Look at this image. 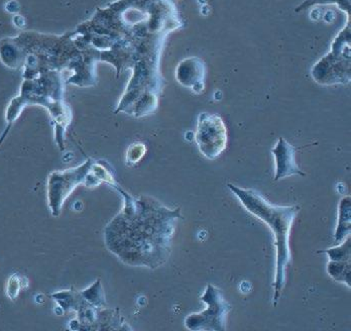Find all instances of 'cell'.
Instances as JSON below:
<instances>
[{
    "label": "cell",
    "mask_w": 351,
    "mask_h": 331,
    "mask_svg": "<svg viewBox=\"0 0 351 331\" xmlns=\"http://www.w3.org/2000/svg\"><path fill=\"white\" fill-rule=\"evenodd\" d=\"M52 298L62 309V312L75 311L76 319L72 323L77 324L75 330H130L119 309L107 307L100 308L90 303L77 290H63L52 294Z\"/></svg>",
    "instance_id": "cell-3"
},
{
    "label": "cell",
    "mask_w": 351,
    "mask_h": 331,
    "mask_svg": "<svg viewBox=\"0 0 351 331\" xmlns=\"http://www.w3.org/2000/svg\"><path fill=\"white\" fill-rule=\"evenodd\" d=\"M29 281L27 277L19 276L18 274L12 275L8 278L6 283V296L12 301H16L18 299L19 292L23 289H27L29 287Z\"/></svg>",
    "instance_id": "cell-11"
},
{
    "label": "cell",
    "mask_w": 351,
    "mask_h": 331,
    "mask_svg": "<svg viewBox=\"0 0 351 331\" xmlns=\"http://www.w3.org/2000/svg\"><path fill=\"white\" fill-rule=\"evenodd\" d=\"M351 230V198L344 196L338 205V219L334 232V241L340 243L350 236Z\"/></svg>",
    "instance_id": "cell-8"
},
{
    "label": "cell",
    "mask_w": 351,
    "mask_h": 331,
    "mask_svg": "<svg viewBox=\"0 0 351 331\" xmlns=\"http://www.w3.org/2000/svg\"><path fill=\"white\" fill-rule=\"evenodd\" d=\"M123 207L104 230L107 249L130 267L160 268L172 253L181 208H170L151 196L126 193Z\"/></svg>",
    "instance_id": "cell-1"
},
{
    "label": "cell",
    "mask_w": 351,
    "mask_h": 331,
    "mask_svg": "<svg viewBox=\"0 0 351 331\" xmlns=\"http://www.w3.org/2000/svg\"><path fill=\"white\" fill-rule=\"evenodd\" d=\"M91 168V161H88L78 168L64 172H53L49 176L47 198L49 208L53 217H60L64 203L77 186L85 183Z\"/></svg>",
    "instance_id": "cell-5"
},
{
    "label": "cell",
    "mask_w": 351,
    "mask_h": 331,
    "mask_svg": "<svg viewBox=\"0 0 351 331\" xmlns=\"http://www.w3.org/2000/svg\"><path fill=\"white\" fill-rule=\"evenodd\" d=\"M228 186L246 210L265 222L273 232L277 253L273 305L274 307H277L286 285L287 270L292 262L290 249L291 230L298 214L300 207L298 205L271 204L256 190L245 189L232 184Z\"/></svg>",
    "instance_id": "cell-2"
},
{
    "label": "cell",
    "mask_w": 351,
    "mask_h": 331,
    "mask_svg": "<svg viewBox=\"0 0 351 331\" xmlns=\"http://www.w3.org/2000/svg\"><path fill=\"white\" fill-rule=\"evenodd\" d=\"M328 256L329 260L336 262H351V241L350 236L341 241L336 247L324 251Z\"/></svg>",
    "instance_id": "cell-10"
},
{
    "label": "cell",
    "mask_w": 351,
    "mask_h": 331,
    "mask_svg": "<svg viewBox=\"0 0 351 331\" xmlns=\"http://www.w3.org/2000/svg\"><path fill=\"white\" fill-rule=\"evenodd\" d=\"M200 300L206 304V308L200 312L189 314L184 321L186 328L193 331L226 330L231 305L224 298L221 289L213 284H207Z\"/></svg>",
    "instance_id": "cell-4"
},
{
    "label": "cell",
    "mask_w": 351,
    "mask_h": 331,
    "mask_svg": "<svg viewBox=\"0 0 351 331\" xmlns=\"http://www.w3.org/2000/svg\"><path fill=\"white\" fill-rule=\"evenodd\" d=\"M329 276L338 283L344 284L350 288L351 262H336L329 260L326 267Z\"/></svg>",
    "instance_id": "cell-9"
},
{
    "label": "cell",
    "mask_w": 351,
    "mask_h": 331,
    "mask_svg": "<svg viewBox=\"0 0 351 331\" xmlns=\"http://www.w3.org/2000/svg\"><path fill=\"white\" fill-rule=\"evenodd\" d=\"M195 140L205 158L215 160L219 157L228 146V130L223 119L217 114L201 113Z\"/></svg>",
    "instance_id": "cell-6"
},
{
    "label": "cell",
    "mask_w": 351,
    "mask_h": 331,
    "mask_svg": "<svg viewBox=\"0 0 351 331\" xmlns=\"http://www.w3.org/2000/svg\"><path fill=\"white\" fill-rule=\"evenodd\" d=\"M145 151H147V147L145 145L141 144V143L132 145L128 149V155H126V162L130 165L138 163L141 158L145 156Z\"/></svg>",
    "instance_id": "cell-12"
},
{
    "label": "cell",
    "mask_w": 351,
    "mask_h": 331,
    "mask_svg": "<svg viewBox=\"0 0 351 331\" xmlns=\"http://www.w3.org/2000/svg\"><path fill=\"white\" fill-rule=\"evenodd\" d=\"M297 149H298L297 147H293L282 138H280L276 147L271 149V154L275 157L276 161L275 181L295 176V175L306 176L305 173L297 165Z\"/></svg>",
    "instance_id": "cell-7"
}]
</instances>
